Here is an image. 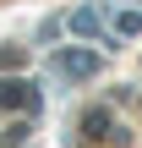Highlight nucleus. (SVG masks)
I'll return each instance as SVG.
<instances>
[{
  "label": "nucleus",
  "mask_w": 142,
  "mask_h": 148,
  "mask_svg": "<svg viewBox=\"0 0 142 148\" xmlns=\"http://www.w3.org/2000/svg\"><path fill=\"white\" fill-rule=\"evenodd\" d=\"M0 110H38V88L33 82H0Z\"/></svg>",
  "instance_id": "nucleus-1"
},
{
  "label": "nucleus",
  "mask_w": 142,
  "mask_h": 148,
  "mask_svg": "<svg viewBox=\"0 0 142 148\" xmlns=\"http://www.w3.org/2000/svg\"><path fill=\"white\" fill-rule=\"evenodd\" d=\"M88 137H109V110H88Z\"/></svg>",
  "instance_id": "nucleus-4"
},
{
  "label": "nucleus",
  "mask_w": 142,
  "mask_h": 148,
  "mask_svg": "<svg viewBox=\"0 0 142 148\" xmlns=\"http://www.w3.org/2000/svg\"><path fill=\"white\" fill-rule=\"evenodd\" d=\"M55 66H60L66 77H93V71H99V55H82V49H66V55H55Z\"/></svg>",
  "instance_id": "nucleus-2"
},
{
  "label": "nucleus",
  "mask_w": 142,
  "mask_h": 148,
  "mask_svg": "<svg viewBox=\"0 0 142 148\" xmlns=\"http://www.w3.org/2000/svg\"><path fill=\"white\" fill-rule=\"evenodd\" d=\"M71 33H82V38H99V33H104V27H99V11H88V5H82V11H71Z\"/></svg>",
  "instance_id": "nucleus-3"
},
{
  "label": "nucleus",
  "mask_w": 142,
  "mask_h": 148,
  "mask_svg": "<svg viewBox=\"0 0 142 148\" xmlns=\"http://www.w3.org/2000/svg\"><path fill=\"white\" fill-rule=\"evenodd\" d=\"M115 33H142V11H115Z\"/></svg>",
  "instance_id": "nucleus-5"
}]
</instances>
